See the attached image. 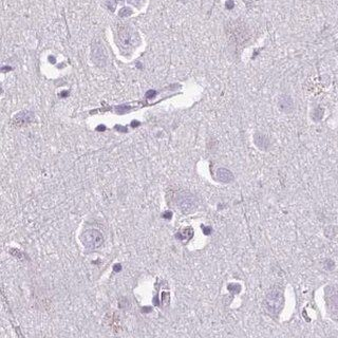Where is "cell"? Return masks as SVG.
Masks as SVG:
<instances>
[{
    "mask_svg": "<svg viewBox=\"0 0 338 338\" xmlns=\"http://www.w3.org/2000/svg\"><path fill=\"white\" fill-rule=\"evenodd\" d=\"M118 39H119V43L123 48H128L130 45H132V33L129 29L127 27H123V29H119L118 31Z\"/></svg>",
    "mask_w": 338,
    "mask_h": 338,
    "instance_id": "5",
    "label": "cell"
},
{
    "mask_svg": "<svg viewBox=\"0 0 338 338\" xmlns=\"http://www.w3.org/2000/svg\"><path fill=\"white\" fill-rule=\"evenodd\" d=\"M164 217L165 218H168V219H169V218L171 217V213H167L166 215H164Z\"/></svg>",
    "mask_w": 338,
    "mask_h": 338,
    "instance_id": "20",
    "label": "cell"
},
{
    "mask_svg": "<svg viewBox=\"0 0 338 338\" xmlns=\"http://www.w3.org/2000/svg\"><path fill=\"white\" fill-rule=\"evenodd\" d=\"M278 106H279V109L283 112H291L294 108V104H293V100L291 98V96L289 95H282L280 96L279 100H278Z\"/></svg>",
    "mask_w": 338,
    "mask_h": 338,
    "instance_id": "6",
    "label": "cell"
},
{
    "mask_svg": "<svg viewBox=\"0 0 338 338\" xmlns=\"http://www.w3.org/2000/svg\"><path fill=\"white\" fill-rule=\"evenodd\" d=\"M139 125H140L139 122H132V123H131V126H132V127H135V126H139Z\"/></svg>",
    "mask_w": 338,
    "mask_h": 338,
    "instance_id": "19",
    "label": "cell"
},
{
    "mask_svg": "<svg viewBox=\"0 0 338 338\" xmlns=\"http://www.w3.org/2000/svg\"><path fill=\"white\" fill-rule=\"evenodd\" d=\"M155 94H156V92L154 90H150L146 93V96H147V98H151V97H153Z\"/></svg>",
    "mask_w": 338,
    "mask_h": 338,
    "instance_id": "14",
    "label": "cell"
},
{
    "mask_svg": "<svg viewBox=\"0 0 338 338\" xmlns=\"http://www.w3.org/2000/svg\"><path fill=\"white\" fill-rule=\"evenodd\" d=\"M80 240H82V243L86 248L95 249V248L100 247L103 244L104 237H103V234L98 231L97 229H88V231H85L82 234Z\"/></svg>",
    "mask_w": 338,
    "mask_h": 338,
    "instance_id": "2",
    "label": "cell"
},
{
    "mask_svg": "<svg viewBox=\"0 0 338 338\" xmlns=\"http://www.w3.org/2000/svg\"><path fill=\"white\" fill-rule=\"evenodd\" d=\"M217 179L223 183H229L234 180V174L226 168H219L217 170Z\"/></svg>",
    "mask_w": 338,
    "mask_h": 338,
    "instance_id": "7",
    "label": "cell"
},
{
    "mask_svg": "<svg viewBox=\"0 0 338 338\" xmlns=\"http://www.w3.org/2000/svg\"><path fill=\"white\" fill-rule=\"evenodd\" d=\"M116 128H117V130H119V131H124V132L127 131V129H125V128H122V126H116Z\"/></svg>",
    "mask_w": 338,
    "mask_h": 338,
    "instance_id": "18",
    "label": "cell"
},
{
    "mask_svg": "<svg viewBox=\"0 0 338 338\" xmlns=\"http://www.w3.org/2000/svg\"><path fill=\"white\" fill-rule=\"evenodd\" d=\"M264 307L266 311L271 314H278L281 311L282 307L284 304V297L283 293L279 289H272L267 293L265 299H264Z\"/></svg>",
    "mask_w": 338,
    "mask_h": 338,
    "instance_id": "1",
    "label": "cell"
},
{
    "mask_svg": "<svg viewBox=\"0 0 338 338\" xmlns=\"http://www.w3.org/2000/svg\"><path fill=\"white\" fill-rule=\"evenodd\" d=\"M132 14V11H131L130 8H123L121 11H119V16L121 17H127Z\"/></svg>",
    "mask_w": 338,
    "mask_h": 338,
    "instance_id": "10",
    "label": "cell"
},
{
    "mask_svg": "<svg viewBox=\"0 0 338 338\" xmlns=\"http://www.w3.org/2000/svg\"><path fill=\"white\" fill-rule=\"evenodd\" d=\"M234 3L233 0H228V1L226 2V8L228 9V10H231V9L234 8Z\"/></svg>",
    "mask_w": 338,
    "mask_h": 338,
    "instance_id": "15",
    "label": "cell"
},
{
    "mask_svg": "<svg viewBox=\"0 0 338 338\" xmlns=\"http://www.w3.org/2000/svg\"><path fill=\"white\" fill-rule=\"evenodd\" d=\"M128 1L132 4H140V2H141L142 0H128Z\"/></svg>",
    "mask_w": 338,
    "mask_h": 338,
    "instance_id": "17",
    "label": "cell"
},
{
    "mask_svg": "<svg viewBox=\"0 0 338 338\" xmlns=\"http://www.w3.org/2000/svg\"><path fill=\"white\" fill-rule=\"evenodd\" d=\"M32 119H33V113L29 111H26V112H20L19 114H17V115L15 116V118H14V121L17 124V126H22V125H24V124L30 123Z\"/></svg>",
    "mask_w": 338,
    "mask_h": 338,
    "instance_id": "8",
    "label": "cell"
},
{
    "mask_svg": "<svg viewBox=\"0 0 338 338\" xmlns=\"http://www.w3.org/2000/svg\"><path fill=\"white\" fill-rule=\"evenodd\" d=\"M332 304L333 307H335V310L338 312V292L337 293H335L334 295H333L332 297Z\"/></svg>",
    "mask_w": 338,
    "mask_h": 338,
    "instance_id": "11",
    "label": "cell"
},
{
    "mask_svg": "<svg viewBox=\"0 0 338 338\" xmlns=\"http://www.w3.org/2000/svg\"><path fill=\"white\" fill-rule=\"evenodd\" d=\"M228 289L231 292H234V293H238V292H240V285L239 284H229Z\"/></svg>",
    "mask_w": 338,
    "mask_h": 338,
    "instance_id": "12",
    "label": "cell"
},
{
    "mask_svg": "<svg viewBox=\"0 0 338 338\" xmlns=\"http://www.w3.org/2000/svg\"><path fill=\"white\" fill-rule=\"evenodd\" d=\"M113 270H114V272H121V271H122V265H121V264H115V265H114L113 266Z\"/></svg>",
    "mask_w": 338,
    "mask_h": 338,
    "instance_id": "16",
    "label": "cell"
},
{
    "mask_svg": "<svg viewBox=\"0 0 338 338\" xmlns=\"http://www.w3.org/2000/svg\"><path fill=\"white\" fill-rule=\"evenodd\" d=\"M128 110H130L129 106H119V107H117V111L119 113H124V112L128 111Z\"/></svg>",
    "mask_w": 338,
    "mask_h": 338,
    "instance_id": "13",
    "label": "cell"
},
{
    "mask_svg": "<svg viewBox=\"0 0 338 338\" xmlns=\"http://www.w3.org/2000/svg\"><path fill=\"white\" fill-rule=\"evenodd\" d=\"M97 130H105V126H100V127L97 128Z\"/></svg>",
    "mask_w": 338,
    "mask_h": 338,
    "instance_id": "21",
    "label": "cell"
},
{
    "mask_svg": "<svg viewBox=\"0 0 338 338\" xmlns=\"http://www.w3.org/2000/svg\"><path fill=\"white\" fill-rule=\"evenodd\" d=\"M176 202H178L179 208L183 213H190L197 206V201H195L194 195L190 194H185V192L179 195Z\"/></svg>",
    "mask_w": 338,
    "mask_h": 338,
    "instance_id": "3",
    "label": "cell"
},
{
    "mask_svg": "<svg viewBox=\"0 0 338 338\" xmlns=\"http://www.w3.org/2000/svg\"><path fill=\"white\" fill-rule=\"evenodd\" d=\"M255 144L258 148L262 149V150H266L268 148V145H270V142H268V139L262 133H256L254 137Z\"/></svg>",
    "mask_w": 338,
    "mask_h": 338,
    "instance_id": "9",
    "label": "cell"
},
{
    "mask_svg": "<svg viewBox=\"0 0 338 338\" xmlns=\"http://www.w3.org/2000/svg\"><path fill=\"white\" fill-rule=\"evenodd\" d=\"M92 57L94 63L98 67H104L107 61V55L104 51V48L100 45H95L92 49Z\"/></svg>",
    "mask_w": 338,
    "mask_h": 338,
    "instance_id": "4",
    "label": "cell"
}]
</instances>
